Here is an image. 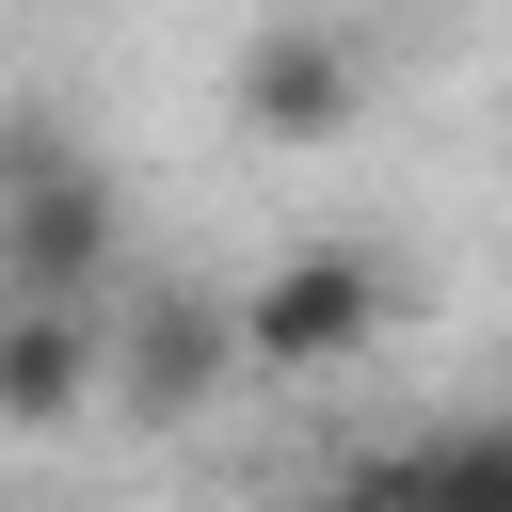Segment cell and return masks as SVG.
<instances>
[{
  "label": "cell",
  "instance_id": "obj_4",
  "mask_svg": "<svg viewBox=\"0 0 512 512\" xmlns=\"http://www.w3.org/2000/svg\"><path fill=\"white\" fill-rule=\"evenodd\" d=\"M96 416V304L80 288H0V432Z\"/></svg>",
  "mask_w": 512,
  "mask_h": 512
},
{
  "label": "cell",
  "instance_id": "obj_2",
  "mask_svg": "<svg viewBox=\"0 0 512 512\" xmlns=\"http://www.w3.org/2000/svg\"><path fill=\"white\" fill-rule=\"evenodd\" d=\"M112 256H128L112 176L64 160V144H0V288H80V304H112Z\"/></svg>",
  "mask_w": 512,
  "mask_h": 512
},
{
  "label": "cell",
  "instance_id": "obj_1",
  "mask_svg": "<svg viewBox=\"0 0 512 512\" xmlns=\"http://www.w3.org/2000/svg\"><path fill=\"white\" fill-rule=\"evenodd\" d=\"M384 320H400V272H384L368 240H304V256H272V272L224 304L240 368H272V384H320V368L384 352Z\"/></svg>",
  "mask_w": 512,
  "mask_h": 512
},
{
  "label": "cell",
  "instance_id": "obj_3",
  "mask_svg": "<svg viewBox=\"0 0 512 512\" xmlns=\"http://www.w3.org/2000/svg\"><path fill=\"white\" fill-rule=\"evenodd\" d=\"M224 384H240V336H224V304H192V288H144L128 320L96 304V400H128L144 432L208 416Z\"/></svg>",
  "mask_w": 512,
  "mask_h": 512
},
{
  "label": "cell",
  "instance_id": "obj_5",
  "mask_svg": "<svg viewBox=\"0 0 512 512\" xmlns=\"http://www.w3.org/2000/svg\"><path fill=\"white\" fill-rule=\"evenodd\" d=\"M352 112H368V64L336 32H256L240 48V128L256 144H336Z\"/></svg>",
  "mask_w": 512,
  "mask_h": 512
}]
</instances>
